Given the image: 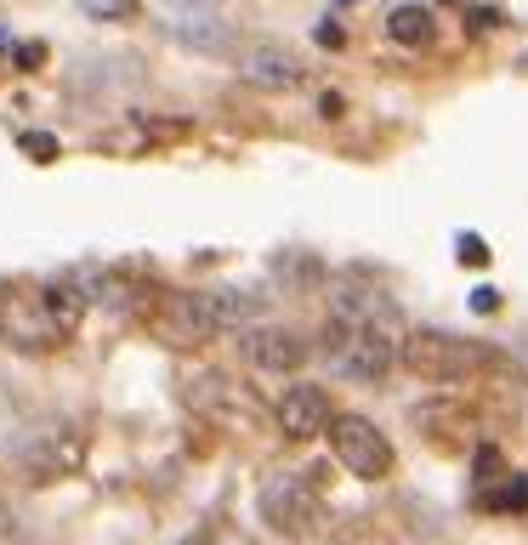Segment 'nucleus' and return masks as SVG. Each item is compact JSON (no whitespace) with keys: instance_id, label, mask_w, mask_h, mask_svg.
<instances>
[{"instance_id":"9b49d317","label":"nucleus","mask_w":528,"mask_h":545,"mask_svg":"<svg viewBox=\"0 0 528 545\" xmlns=\"http://www.w3.org/2000/svg\"><path fill=\"white\" fill-rule=\"evenodd\" d=\"M199 387H205V392H188V398H194V409H205L222 432H250V426L267 415V409L256 404V398L233 381V375H222V370L199 375Z\"/></svg>"},{"instance_id":"2eb2a0df","label":"nucleus","mask_w":528,"mask_h":545,"mask_svg":"<svg viewBox=\"0 0 528 545\" xmlns=\"http://www.w3.org/2000/svg\"><path fill=\"white\" fill-rule=\"evenodd\" d=\"M483 506H494V511H528V477H511L506 489L494 494V500H483Z\"/></svg>"},{"instance_id":"9d476101","label":"nucleus","mask_w":528,"mask_h":545,"mask_svg":"<svg viewBox=\"0 0 528 545\" xmlns=\"http://www.w3.org/2000/svg\"><path fill=\"white\" fill-rule=\"evenodd\" d=\"M239 80L256 91H301L307 86V63H301V52H290L279 40H256V46L239 52Z\"/></svg>"},{"instance_id":"1a4fd4ad","label":"nucleus","mask_w":528,"mask_h":545,"mask_svg":"<svg viewBox=\"0 0 528 545\" xmlns=\"http://www.w3.org/2000/svg\"><path fill=\"white\" fill-rule=\"evenodd\" d=\"M318 511V477L313 472H284L262 483V517L279 534H301Z\"/></svg>"},{"instance_id":"7ed1b4c3","label":"nucleus","mask_w":528,"mask_h":545,"mask_svg":"<svg viewBox=\"0 0 528 545\" xmlns=\"http://www.w3.org/2000/svg\"><path fill=\"white\" fill-rule=\"evenodd\" d=\"M239 301H250L245 290H165L159 307L142 318V324H148V335H154L165 352H205V347H216L239 318H250Z\"/></svg>"},{"instance_id":"f257e3e1","label":"nucleus","mask_w":528,"mask_h":545,"mask_svg":"<svg viewBox=\"0 0 528 545\" xmlns=\"http://www.w3.org/2000/svg\"><path fill=\"white\" fill-rule=\"evenodd\" d=\"M398 347H404V330H398V301L387 296V284L341 273L330 284V313H324V364L341 381L381 387L398 370Z\"/></svg>"},{"instance_id":"6ab92c4d","label":"nucleus","mask_w":528,"mask_h":545,"mask_svg":"<svg viewBox=\"0 0 528 545\" xmlns=\"http://www.w3.org/2000/svg\"><path fill=\"white\" fill-rule=\"evenodd\" d=\"M330 6H352V0H330Z\"/></svg>"},{"instance_id":"39448f33","label":"nucleus","mask_w":528,"mask_h":545,"mask_svg":"<svg viewBox=\"0 0 528 545\" xmlns=\"http://www.w3.org/2000/svg\"><path fill=\"white\" fill-rule=\"evenodd\" d=\"M330 455L341 472H352L358 483H381V477H392V466H398V449H392V438L381 432V426L370 421V415H335L330 421Z\"/></svg>"},{"instance_id":"6e6552de","label":"nucleus","mask_w":528,"mask_h":545,"mask_svg":"<svg viewBox=\"0 0 528 545\" xmlns=\"http://www.w3.org/2000/svg\"><path fill=\"white\" fill-rule=\"evenodd\" d=\"M239 352H245L250 370L262 375H296L313 358V341L290 324H250V330H239Z\"/></svg>"},{"instance_id":"423d86ee","label":"nucleus","mask_w":528,"mask_h":545,"mask_svg":"<svg viewBox=\"0 0 528 545\" xmlns=\"http://www.w3.org/2000/svg\"><path fill=\"white\" fill-rule=\"evenodd\" d=\"M80 455H86V443H80V432L63 421H40L29 426V432H18L12 438V460H18L29 477H63L80 466Z\"/></svg>"},{"instance_id":"a211bd4d","label":"nucleus","mask_w":528,"mask_h":545,"mask_svg":"<svg viewBox=\"0 0 528 545\" xmlns=\"http://www.w3.org/2000/svg\"><path fill=\"white\" fill-rule=\"evenodd\" d=\"M472 307H477V313H494V307H500V290H477Z\"/></svg>"},{"instance_id":"f8f14e48","label":"nucleus","mask_w":528,"mask_h":545,"mask_svg":"<svg viewBox=\"0 0 528 545\" xmlns=\"http://www.w3.org/2000/svg\"><path fill=\"white\" fill-rule=\"evenodd\" d=\"M387 40L392 46H404V52H426V46L438 40V18L426 12L421 0H404V6H392L387 12Z\"/></svg>"},{"instance_id":"4468645a","label":"nucleus","mask_w":528,"mask_h":545,"mask_svg":"<svg viewBox=\"0 0 528 545\" xmlns=\"http://www.w3.org/2000/svg\"><path fill=\"white\" fill-rule=\"evenodd\" d=\"M80 12H86V18H103V23H120V18L137 12V0H80Z\"/></svg>"},{"instance_id":"20e7f679","label":"nucleus","mask_w":528,"mask_h":545,"mask_svg":"<svg viewBox=\"0 0 528 545\" xmlns=\"http://www.w3.org/2000/svg\"><path fill=\"white\" fill-rule=\"evenodd\" d=\"M398 364H404L415 381L426 387H466L494 364V352L483 341H466L455 330H438V324H415L404 330V347H398Z\"/></svg>"},{"instance_id":"0eeeda50","label":"nucleus","mask_w":528,"mask_h":545,"mask_svg":"<svg viewBox=\"0 0 528 545\" xmlns=\"http://www.w3.org/2000/svg\"><path fill=\"white\" fill-rule=\"evenodd\" d=\"M335 415H341V409H335V398L318 387V381H296V387H284L279 398H273V426H279V438H290V443L330 438Z\"/></svg>"},{"instance_id":"ddd939ff","label":"nucleus","mask_w":528,"mask_h":545,"mask_svg":"<svg viewBox=\"0 0 528 545\" xmlns=\"http://www.w3.org/2000/svg\"><path fill=\"white\" fill-rule=\"evenodd\" d=\"M159 12L182 29L188 40H205V29L216 23V12H222V0H154Z\"/></svg>"},{"instance_id":"f03ea898","label":"nucleus","mask_w":528,"mask_h":545,"mask_svg":"<svg viewBox=\"0 0 528 545\" xmlns=\"http://www.w3.org/2000/svg\"><path fill=\"white\" fill-rule=\"evenodd\" d=\"M86 284L80 273L63 279H6L0 284V341L23 358H52L86 324Z\"/></svg>"},{"instance_id":"f3484780","label":"nucleus","mask_w":528,"mask_h":545,"mask_svg":"<svg viewBox=\"0 0 528 545\" xmlns=\"http://www.w3.org/2000/svg\"><path fill=\"white\" fill-rule=\"evenodd\" d=\"M23 148H29V154H40V159H52V154H57V142H52V137H23Z\"/></svg>"},{"instance_id":"dca6fc26","label":"nucleus","mask_w":528,"mask_h":545,"mask_svg":"<svg viewBox=\"0 0 528 545\" xmlns=\"http://www.w3.org/2000/svg\"><path fill=\"white\" fill-rule=\"evenodd\" d=\"M460 267H489V245L477 233H460Z\"/></svg>"}]
</instances>
